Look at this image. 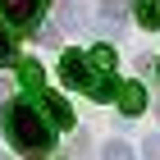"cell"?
Returning <instances> with one entry per match:
<instances>
[{"label": "cell", "instance_id": "obj_1", "mask_svg": "<svg viewBox=\"0 0 160 160\" xmlns=\"http://www.w3.org/2000/svg\"><path fill=\"white\" fill-rule=\"evenodd\" d=\"M5 133H9V142L23 156H41V151L50 147V128L41 123V114L28 105V101H9V110H5Z\"/></svg>", "mask_w": 160, "mask_h": 160}, {"label": "cell", "instance_id": "obj_2", "mask_svg": "<svg viewBox=\"0 0 160 160\" xmlns=\"http://www.w3.org/2000/svg\"><path fill=\"white\" fill-rule=\"evenodd\" d=\"M60 78L69 87H82L87 96H96V101H110L119 87L110 82V73H87V55H78V50H64V60H60Z\"/></svg>", "mask_w": 160, "mask_h": 160}, {"label": "cell", "instance_id": "obj_3", "mask_svg": "<svg viewBox=\"0 0 160 160\" xmlns=\"http://www.w3.org/2000/svg\"><path fill=\"white\" fill-rule=\"evenodd\" d=\"M41 5H46V0H0V14H5L9 23H18V28H32L37 14H41Z\"/></svg>", "mask_w": 160, "mask_h": 160}, {"label": "cell", "instance_id": "obj_4", "mask_svg": "<svg viewBox=\"0 0 160 160\" xmlns=\"http://www.w3.org/2000/svg\"><path fill=\"white\" fill-rule=\"evenodd\" d=\"M114 96H119V110L128 114V119L147 110V92H142V82H123L119 92H114Z\"/></svg>", "mask_w": 160, "mask_h": 160}, {"label": "cell", "instance_id": "obj_5", "mask_svg": "<svg viewBox=\"0 0 160 160\" xmlns=\"http://www.w3.org/2000/svg\"><path fill=\"white\" fill-rule=\"evenodd\" d=\"M41 105H46L50 123H60V128H73V110H69V101L55 96V92H41Z\"/></svg>", "mask_w": 160, "mask_h": 160}, {"label": "cell", "instance_id": "obj_6", "mask_svg": "<svg viewBox=\"0 0 160 160\" xmlns=\"http://www.w3.org/2000/svg\"><path fill=\"white\" fill-rule=\"evenodd\" d=\"M133 14L142 28H160V0H133Z\"/></svg>", "mask_w": 160, "mask_h": 160}, {"label": "cell", "instance_id": "obj_7", "mask_svg": "<svg viewBox=\"0 0 160 160\" xmlns=\"http://www.w3.org/2000/svg\"><path fill=\"white\" fill-rule=\"evenodd\" d=\"M87 64H96V73H110L114 69V50L110 46H96L92 55H87Z\"/></svg>", "mask_w": 160, "mask_h": 160}, {"label": "cell", "instance_id": "obj_8", "mask_svg": "<svg viewBox=\"0 0 160 160\" xmlns=\"http://www.w3.org/2000/svg\"><path fill=\"white\" fill-rule=\"evenodd\" d=\"M101 14L110 18V23H123V14H128V0H96Z\"/></svg>", "mask_w": 160, "mask_h": 160}, {"label": "cell", "instance_id": "obj_9", "mask_svg": "<svg viewBox=\"0 0 160 160\" xmlns=\"http://www.w3.org/2000/svg\"><path fill=\"white\" fill-rule=\"evenodd\" d=\"M18 78H23V87H41V64L37 60H23L18 64Z\"/></svg>", "mask_w": 160, "mask_h": 160}, {"label": "cell", "instance_id": "obj_10", "mask_svg": "<svg viewBox=\"0 0 160 160\" xmlns=\"http://www.w3.org/2000/svg\"><path fill=\"white\" fill-rule=\"evenodd\" d=\"M14 50H18V46H14V32L0 23V64H14Z\"/></svg>", "mask_w": 160, "mask_h": 160}, {"label": "cell", "instance_id": "obj_11", "mask_svg": "<svg viewBox=\"0 0 160 160\" xmlns=\"http://www.w3.org/2000/svg\"><path fill=\"white\" fill-rule=\"evenodd\" d=\"M105 160H133V151L123 142H105Z\"/></svg>", "mask_w": 160, "mask_h": 160}, {"label": "cell", "instance_id": "obj_12", "mask_svg": "<svg viewBox=\"0 0 160 160\" xmlns=\"http://www.w3.org/2000/svg\"><path fill=\"white\" fill-rule=\"evenodd\" d=\"M0 101H9V82H5V78H0Z\"/></svg>", "mask_w": 160, "mask_h": 160}, {"label": "cell", "instance_id": "obj_13", "mask_svg": "<svg viewBox=\"0 0 160 160\" xmlns=\"http://www.w3.org/2000/svg\"><path fill=\"white\" fill-rule=\"evenodd\" d=\"M156 73H160V60H156Z\"/></svg>", "mask_w": 160, "mask_h": 160}, {"label": "cell", "instance_id": "obj_14", "mask_svg": "<svg viewBox=\"0 0 160 160\" xmlns=\"http://www.w3.org/2000/svg\"><path fill=\"white\" fill-rule=\"evenodd\" d=\"M0 160H5V156H0Z\"/></svg>", "mask_w": 160, "mask_h": 160}]
</instances>
